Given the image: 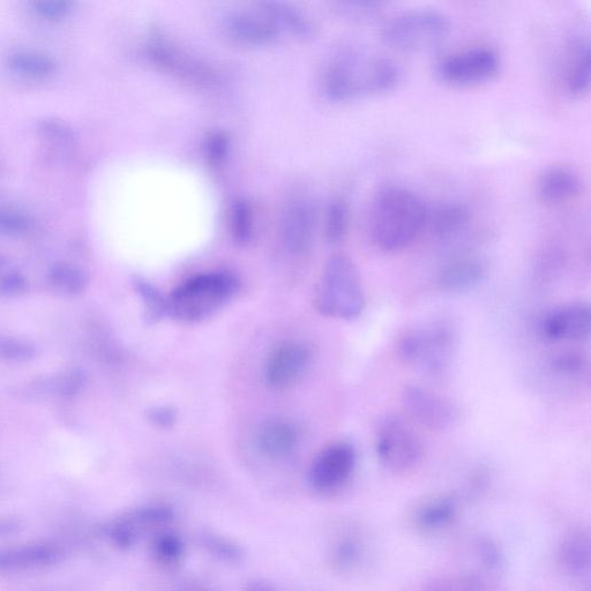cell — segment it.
<instances>
[{"instance_id":"1","label":"cell","mask_w":591,"mask_h":591,"mask_svg":"<svg viewBox=\"0 0 591 591\" xmlns=\"http://www.w3.org/2000/svg\"><path fill=\"white\" fill-rule=\"evenodd\" d=\"M429 207L420 194L401 185H386L374 194L369 212V236L377 249L408 248L426 228Z\"/></svg>"},{"instance_id":"2","label":"cell","mask_w":591,"mask_h":591,"mask_svg":"<svg viewBox=\"0 0 591 591\" xmlns=\"http://www.w3.org/2000/svg\"><path fill=\"white\" fill-rule=\"evenodd\" d=\"M399 81V67L391 59L372 52L349 51L328 66L324 87L331 99L344 101L391 91Z\"/></svg>"},{"instance_id":"3","label":"cell","mask_w":591,"mask_h":591,"mask_svg":"<svg viewBox=\"0 0 591 591\" xmlns=\"http://www.w3.org/2000/svg\"><path fill=\"white\" fill-rule=\"evenodd\" d=\"M238 289V280L228 273L193 276L167 297L168 316L185 323H198L222 309Z\"/></svg>"},{"instance_id":"4","label":"cell","mask_w":591,"mask_h":591,"mask_svg":"<svg viewBox=\"0 0 591 591\" xmlns=\"http://www.w3.org/2000/svg\"><path fill=\"white\" fill-rule=\"evenodd\" d=\"M458 333L450 321L436 320L409 329L398 344L402 361L426 376L440 377L450 368Z\"/></svg>"},{"instance_id":"5","label":"cell","mask_w":591,"mask_h":591,"mask_svg":"<svg viewBox=\"0 0 591 591\" xmlns=\"http://www.w3.org/2000/svg\"><path fill=\"white\" fill-rule=\"evenodd\" d=\"M317 309L325 317L355 320L365 309V293L358 269L344 254L329 258L316 297Z\"/></svg>"},{"instance_id":"6","label":"cell","mask_w":591,"mask_h":591,"mask_svg":"<svg viewBox=\"0 0 591 591\" xmlns=\"http://www.w3.org/2000/svg\"><path fill=\"white\" fill-rule=\"evenodd\" d=\"M450 33V19L444 13L430 9L395 14L381 29V36L387 46L405 52L436 49L447 40Z\"/></svg>"},{"instance_id":"7","label":"cell","mask_w":591,"mask_h":591,"mask_svg":"<svg viewBox=\"0 0 591 591\" xmlns=\"http://www.w3.org/2000/svg\"><path fill=\"white\" fill-rule=\"evenodd\" d=\"M374 450L384 468L394 474H407L421 465L424 445L405 418L386 414L374 429Z\"/></svg>"},{"instance_id":"8","label":"cell","mask_w":591,"mask_h":591,"mask_svg":"<svg viewBox=\"0 0 591 591\" xmlns=\"http://www.w3.org/2000/svg\"><path fill=\"white\" fill-rule=\"evenodd\" d=\"M402 405L411 420L432 432L450 430L459 421V409L451 400L422 386L405 387Z\"/></svg>"},{"instance_id":"9","label":"cell","mask_w":591,"mask_h":591,"mask_svg":"<svg viewBox=\"0 0 591 591\" xmlns=\"http://www.w3.org/2000/svg\"><path fill=\"white\" fill-rule=\"evenodd\" d=\"M357 465L355 447L348 441H338L321 451L313 460L309 480L321 493L338 491L353 477Z\"/></svg>"},{"instance_id":"10","label":"cell","mask_w":591,"mask_h":591,"mask_svg":"<svg viewBox=\"0 0 591 591\" xmlns=\"http://www.w3.org/2000/svg\"><path fill=\"white\" fill-rule=\"evenodd\" d=\"M500 58L495 50L485 47L455 52L438 64L441 79L453 85L480 84L496 76Z\"/></svg>"},{"instance_id":"11","label":"cell","mask_w":591,"mask_h":591,"mask_svg":"<svg viewBox=\"0 0 591 591\" xmlns=\"http://www.w3.org/2000/svg\"><path fill=\"white\" fill-rule=\"evenodd\" d=\"M591 329V310L587 302L558 306L544 314L538 331L545 341L579 342L587 340Z\"/></svg>"},{"instance_id":"12","label":"cell","mask_w":591,"mask_h":591,"mask_svg":"<svg viewBox=\"0 0 591 591\" xmlns=\"http://www.w3.org/2000/svg\"><path fill=\"white\" fill-rule=\"evenodd\" d=\"M310 364V351L303 344L288 342L276 349L266 366V381L278 391L295 386Z\"/></svg>"},{"instance_id":"13","label":"cell","mask_w":591,"mask_h":591,"mask_svg":"<svg viewBox=\"0 0 591 591\" xmlns=\"http://www.w3.org/2000/svg\"><path fill=\"white\" fill-rule=\"evenodd\" d=\"M172 519V511L164 506H148L126 513L106 527L109 540L118 548L127 549L149 528L164 525Z\"/></svg>"},{"instance_id":"14","label":"cell","mask_w":591,"mask_h":591,"mask_svg":"<svg viewBox=\"0 0 591 591\" xmlns=\"http://www.w3.org/2000/svg\"><path fill=\"white\" fill-rule=\"evenodd\" d=\"M227 31L236 40L246 43H265L274 39L280 31L269 3L261 4L258 10H242L227 18Z\"/></svg>"},{"instance_id":"15","label":"cell","mask_w":591,"mask_h":591,"mask_svg":"<svg viewBox=\"0 0 591 591\" xmlns=\"http://www.w3.org/2000/svg\"><path fill=\"white\" fill-rule=\"evenodd\" d=\"M488 271L485 261L476 254H460L440 269L438 284L446 293H463L480 284Z\"/></svg>"},{"instance_id":"16","label":"cell","mask_w":591,"mask_h":591,"mask_svg":"<svg viewBox=\"0 0 591 591\" xmlns=\"http://www.w3.org/2000/svg\"><path fill=\"white\" fill-rule=\"evenodd\" d=\"M59 546L35 543L0 549V573L34 570L59 563L63 559Z\"/></svg>"},{"instance_id":"17","label":"cell","mask_w":591,"mask_h":591,"mask_svg":"<svg viewBox=\"0 0 591 591\" xmlns=\"http://www.w3.org/2000/svg\"><path fill=\"white\" fill-rule=\"evenodd\" d=\"M314 233L311 207L302 201L291 204L283 216L282 236L290 252L302 254L310 249Z\"/></svg>"},{"instance_id":"18","label":"cell","mask_w":591,"mask_h":591,"mask_svg":"<svg viewBox=\"0 0 591 591\" xmlns=\"http://www.w3.org/2000/svg\"><path fill=\"white\" fill-rule=\"evenodd\" d=\"M582 190L581 178L567 167L546 169L538 179L537 191L550 204H561L578 197Z\"/></svg>"},{"instance_id":"19","label":"cell","mask_w":591,"mask_h":591,"mask_svg":"<svg viewBox=\"0 0 591 591\" xmlns=\"http://www.w3.org/2000/svg\"><path fill=\"white\" fill-rule=\"evenodd\" d=\"M298 433L289 422L275 420L266 423L258 436V446L268 458H286L296 450Z\"/></svg>"},{"instance_id":"20","label":"cell","mask_w":591,"mask_h":591,"mask_svg":"<svg viewBox=\"0 0 591 591\" xmlns=\"http://www.w3.org/2000/svg\"><path fill=\"white\" fill-rule=\"evenodd\" d=\"M471 214L466 205L444 203L430 209L426 227L438 238L447 239L459 235L470 222Z\"/></svg>"},{"instance_id":"21","label":"cell","mask_w":591,"mask_h":591,"mask_svg":"<svg viewBox=\"0 0 591 591\" xmlns=\"http://www.w3.org/2000/svg\"><path fill=\"white\" fill-rule=\"evenodd\" d=\"M590 557V538L585 531H573L560 545V564L565 572L575 578H581L589 573Z\"/></svg>"},{"instance_id":"22","label":"cell","mask_w":591,"mask_h":591,"mask_svg":"<svg viewBox=\"0 0 591 591\" xmlns=\"http://www.w3.org/2000/svg\"><path fill=\"white\" fill-rule=\"evenodd\" d=\"M458 501L450 496L426 501L415 514L416 526L425 533H436L451 525L458 515Z\"/></svg>"},{"instance_id":"23","label":"cell","mask_w":591,"mask_h":591,"mask_svg":"<svg viewBox=\"0 0 591 591\" xmlns=\"http://www.w3.org/2000/svg\"><path fill=\"white\" fill-rule=\"evenodd\" d=\"M152 56L157 63L167 67L171 72L182 74V76L203 79L206 74L203 66L194 62L183 52L172 48L169 43L155 42L152 46Z\"/></svg>"},{"instance_id":"24","label":"cell","mask_w":591,"mask_h":591,"mask_svg":"<svg viewBox=\"0 0 591 591\" xmlns=\"http://www.w3.org/2000/svg\"><path fill=\"white\" fill-rule=\"evenodd\" d=\"M9 65L13 71L33 79L52 76L56 71V62L51 57L36 51H18L9 57Z\"/></svg>"},{"instance_id":"25","label":"cell","mask_w":591,"mask_h":591,"mask_svg":"<svg viewBox=\"0 0 591 591\" xmlns=\"http://www.w3.org/2000/svg\"><path fill=\"white\" fill-rule=\"evenodd\" d=\"M590 87V48L588 42H581L575 49L568 67L567 88L573 95H583Z\"/></svg>"},{"instance_id":"26","label":"cell","mask_w":591,"mask_h":591,"mask_svg":"<svg viewBox=\"0 0 591 591\" xmlns=\"http://www.w3.org/2000/svg\"><path fill=\"white\" fill-rule=\"evenodd\" d=\"M185 553V545L181 536L171 531H163L154 538L152 555L157 564L174 567L181 563Z\"/></svg>"},{"instance_id":"27","label":"cell","mask_w":591,"mask_h":591,"mask_svg":"<svg viewBox=\"0 0 591 591\" xmlns=\"http://www.w3.org/2000/svg\"><path fill=\"white\" fill-rule=\"evenodd\" d=\"M49 281L55 289L64 294L77 295L87 287L88 276L78 267L57 264L50 269Z\"/></svg>"},{"instance_id":"28","label":"cell","mask_w":591,"mask_h":591,"mask_svg":"<svg viewBox=\"0 0 591 591\" xmlns=\"http://www.w3.org/2000/svg\"><path fill=\"white\" fill-rule=\"evenodd\" d=\"M350 224V211L346 201L336 199L327 208L325 231L329 243L339 244L346 238Z\"/></svg>"},{"instance_id":"29","label":"cell","mask_w":591,"mask_h":591,"mask_svg":"<svg viewBox=\"0 0 591 591\" xmlns=\"http://www.w3.org/2000/svg\"><path fill=\"white\" fill-rule=\"evenodd\" d=\"M331 563L336 570L347 572L354 570L363 556V545L354 536H344L333 545Z\"/></svg>"},{"instance_id":"30","label":"cell","mask_w":591,"mask_h":591,"mask_svg":"<svg viewBox=\"0 0 591 591\" xmlns=\"http://www.w3.org/2000/svg\"><path fill=\"white\" fill-rule=\"evenodd\" d=\"M134 288L145 304V317L148 323L155 324L168 316L167 297H163L151 283L144 279H137L134 281Z\"/></svg>"},{"instance_id":"31","label":"cell","mask_w":591,"mask_h":591,"mask_svg":"<svg viewBox=\"0 0 591 591\" xmlns=\"http://www.w3.org/2000/svg\"><path fill=\"white\" fill-rule=\"evenodd\" d=\"M424 591H484V585L474 574L453 573L433 580Z\"/></svg>"},{"instance_id":"32","label":"cell","mask_w":591,"mask_h":591,"mask_svg":"<svg viewBox=\"0 0 591 591\" xmlns=\"http://www.w3.org/2000/svg\"><path fill=\"white\" fill-rule=\"evenodd\" d=\"M231 233L239 244H248L253 235V212L245 200L235 203L231 211Z\"/></svg>"},{"instance_id":"33","label":"cell","mask_w":591,"mask_h":591,"mask_svg":"<svg viewBox=\"0 0 591 591\" xmlns=\"http://www.w3.org/2000/svg\"><path fill=\"white\" fill-rule=\"evenodd\" d=\"M587 365V357L576 350L559 351L550 359L551 370L564 377L579 376L585 372Z\"/></svg>"},{"instance_id":"34","label":"cell","mask_w":591,"mask_h":591,"mask_svg":"<svg viewBox=\"0 0 591 591\" xmlns=\"http://www.w3.org/2000/svg\"><path fill=\"white\" fill-rule=\"evenodd\" d=\"M33 222L27 215L11 209L0 208V234L19 236L27 234Z\"/></svg>"},{"instance_id":"35","label":"cell","mask_w":591,"mask_h":591,"mask_svg":"<svg viewBox=\"0 0 591 591\" xmlns=\"http://www.w3.org/2000/svg\"><path fill=\"white\" fill-rule=\"evenodd\" d=\"M35 357L32 344L16 339L0 338V358L13 362H27Z\"/></svg>"},{"instance_id":"36","label":"cell","mask_w":591,"mask_h":591,"mask_svg":"<svg viewBox=\"0 0 591 591\" xmlns=\"http://www.w3.org/2000/svg\"><path fill=\"white\" fill-rule=\"evenodd\" d=\"M205 548L213 555L226 561H238L242 557V551L238 546L218 535H206L204 537Z\"/></svg>"},{"instance_id":"37","label":"cell","mask_w":591,"mask_h":591,"mask_svg":"<svg viewBox=\"0 0 591 591\" xmlns=\"http://www.w3.org/2000/svg\"><path fill=\"white\" fill-rule=\"evenodd\" d=\"M39 130L44 137L63 142V144H72L76 140V132L72 127L55 118L43 119L39 123Z\"/></svg>"},{"instance_id":"38","label":"cell","mask_w":591,"mask_h":591,"mask_svg":"<svg viewBox=\"0 0 591 591\" xmlns=\"http://www.w3.org/2000/svg\"><path fill=\"white\" fill-rule=\"evenodd\" d=\"M33 6L40 17L56 20L66 17L72 11L73 4L64 0H43V2H35Z\"/></svg>"},{"instance_id":"39","label":"cell","mask_w":591,"mask_h":591,"mask_svg":"<svg viewBox=\"0 0 591 591\" xmlns=\"http://www.w3.org/2000/svg\"><path fill=\"white\" fill-rule=\"evenodd\" d=\"M27 289V281L19 273H7L0 278V295L17 296Z\"/></svg>"},{"instance_id":"40","label":"cell","mask_w":591,"mask_h":591,"mask_svg":"<svg viewBox=\"0 0 591 591\" xmlns=\"http://www.w3.org/2000/svg\"><path fill=\"white\" fill-rule=\"evenodd\" d=\"M148 421L161 429L172 428L177 422V413L169 407H155L148 411Z\"/></svg>"},{"instance_id":"41","label":"cell","mask_w":591,"mask_h":591,"mask_svg":"<svg viewBox=\"0 0 591 591\" xmlns=\"http://www.w3.org/2000/svg\"><path fill=\"white\" fill-rule=\"evenodd\" d=\"M211 139L212 140L209 141L208 145L209 155H211L212 160L219 162L223 159L224 154H226L228 141H226V137H223L222 134L218 133H216Z\"/></svg>"},{"instance_id":"42","label":"cell","mask_w":591,"mask_h":591,"mask_svg":"<svg viewBox=\"0 0 591 591\" xmlns=\"http://www.w3.org/2000/svg\"><path fill=\"white\" fill-rule=\"evenodd\" d=\"M245 591H280L272 583L264 580H253L246 585Z\"/></svg>"},{"instance_id":"43","label":"cell","mask_w":591,"mask_h":591,"mask_svg":"<svg viewBox=\"0 0 591 591\" xmlns=\"http://www.w3.org/2000/svg\"><path fill=\"white\" fill-rule=\"evenodd\" d=\"M175 591H212L208 588L200 585H194V583H190V585L182 586L181 588L176 589Z\"/></svg>"}]
</instances>
